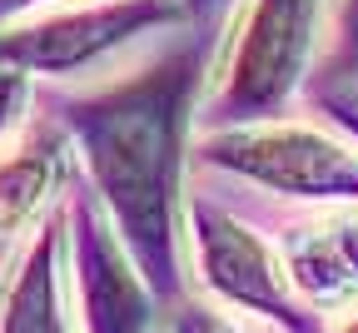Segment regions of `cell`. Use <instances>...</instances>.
Returning a JSON list of instances; mask_svg holds the SVG:
<instances>
[{"label":"cell","mask_w":358,"mask_h":333,"mask_svg":"<svg viewBox=\"0 0 358 333\" xmlns=\"http://www.w3.org/2000/svg\"><path fill=\"white\" fill-rule=\"evenodd\" d=\"M199 85V55L169 50L140 75H124L70 105V134L85 150V169L95 179L120 239L159 294H179L174 259V204L185 169L189 105Z\"/></svg>","instance_id":"1"},{"label":"cell","mask_w":358,"mask_h":333,"mask_svg":"<svg viewBox=\"0 0 358 333\" xmlns=\"http://www.w3.org/2000/svg\"><path fill=\"white\" fill-rule=\"evenodd\" d=\"M194 244H199L204 283L214 294H224L229 304H244L264 318H279L284 328H303L289 269L249 224H239L234 214H219L214 204H194Z\"/></svg>","instance_id":"5"},{"label":"cell","mask_w":358,"mask_h":333,"mask_svg":"<svg viewBox=\"0 0 358 333\" xmlns=\"http://www.w3.org/2000/svg\"><path fill=\"white\" fill-rule=\"evenodd\" d=\"M60 249H65V209L40 224L35 244L0 294V333H65L60 313Z\"/></svg>","instance_id":"8"},{"label":"cell","mask_w":358,"mask_h":333,"mask_svg":"<svg viewBox=\"0 0 358 333\" xmlns=\"http://www.w3.org/2000/svg\"><path fill=\"white\" fill-rule=\"evenodd\" d=\"M75 274L85 333H150V278L129 269L105 214L90 199L75 204Z\"/></svg>","instance_id":"6"},{"label":"cell","mask_w":358,"mask_h":333,"mask_svg":"<svg viewBox=\"0 0 358 333\" xmlns=\"http://www.w3.org/2000/svg\"><path fill=\"white\" fill-rule=\"evenodd\" d=\"M334 65L358 80V0H343L338 6V50H334Z\"/></svg>","instance_id":"10"},{"label":"cell","mask_w":358,"mask_h":333,"mask_svg":"<svg viewBox=\"0 0 358 333\" xmlns=\"http://www.w3.org/2000/svg\"><path fill=\"white\" fill-rule=\"evenodd\" d=\"M25 6H50V0H0V15H10V10H25Z\"/></svg>","instance_id":"14"},{"label":"cell","mask_w":358,"mask_h":333,"mask_svg":"<svg viewBox=\"0 0 358 333\" xmlns=\"http://www.w3.org/2000/svg\"><path fill=\"white\" fill-rule=\"evenodd\" d=\"M319 15L324 0H254L229 55V70H224V85L214 94V115L249 125L279 110L308 70Z\"/></svg>","instance_id":"3"},{"label":"cell","mask_w":358,"mask_h":333,"mask_svg":"<svg viewBox=\"0 0 358 333\" xmlns=\"http://www.w3.org/2000/svg\"><path fill=\"white\" fill-rule=\"evenodd\" d=\"M329 110H334V115L358 134V94H329Z\"/></svg>","instance_id":"13"},{"label":"cell","mask_w":358,"mask_h":333,"mask_svg":"<svg viewBox=\"0 0 358 333\" xmlns=\"http://www.w3.org/2000/svg\"><path fill=\"white\" fill-rule=\"evenodd\" d=\"M179 10L185 0H100V6L60 10L0 35V65H15L25 75H70L105 60L150 25L179 20Z\"/></svg>","instance_id":"4"},{"label":"cell","mask_w":358,"mask_h":333,"mask_svg":"<svg viewBox=\"0 0 358 333\" xmlns=\"http://www.w3.org/2000/svg\"><path fill=\"white\" fill-rule=\"evenodd\" d=\"M189 10H209V6H224V0H185Z\"/></svg>","instance_id":"15"},{"label":"cell","mask_w":358,"mask_h":333,"mask_svg":"<svg viewBox=\"0 0 358 333\" xmlns=\"http://www.w3.org/2000/svg\"><path fill=\"white\" fill-rule=\"evenodd\" d=\"M174 333H239V328L224 323V318L209 313V309H199V304H189V309L174 313Z\"/></svg>","instance_id":"12"},{"label":"cell","mask_w":358,"mask_h":333,"mask_svg":"<svg viewBox=\"0 0 358 333\" xmlns=\"http://www.w3.org/2000/svg\"><path fill=\"white\" fill-rule=\"evenodd\" d=\"M209 164L294 199H358V150L313 125H229L204 139Z\"/></svg>","instance_id":"2"},{"label":"cell","mask_w":358,"mask_h":333,"mask_svg":"<svg viewBox=\"0 0 358 333\" xmlns=\"http://www.w3.org/2000/svg\"><path fill=\"white\" fill-rule=\"evenodd\" d=\"M289 278L313 309L358 304V214L338 209L313 224L289 229L284 239Z\"/></svg>","instance_id":"7"},{"label":"cell","mask_w":358,"mask_h":333,"mask_svg":"<svg viewBox=\"0 0 358 333\" xmlns=\"http://www.w3.org/2000/svg\"><path fill=\"white\" fill-rule=\"evenodd\" d=\"M65 169V150L55 134H30L25 145H15L0 160V244L35 219V209L50 199V189Z\"/></svg>","instance_id":"9"},{"label":"cell","mask_w":358,"mask_h":333,"mask_svg":"<svg viewBox=\"0 0 358 333\" xmlns=\"http://www.w3.org/2000/svg\"><path fill=\"white\" fill-rule=\"evenodd\" d=\"M20 105H25V70L0 65V134L10 129V120L20 115Z\"/></svg>","instance_id":"11"},{"label":"cell","mask_w":358,"mask_h":333,"mask_svg":"<svg viewBox=\"0 0 358 333\" xmlns=\"http://www.w3.org/2000/svg\"><path fill=\"white\" fill-rule=\"evenodd\" d=\"M343 333H358V323H348V328H343Z\"/></svg>","instance_id":"16"}]
</instances>
